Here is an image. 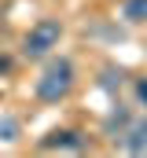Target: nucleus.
I'll return each mask as SVG.
<instances>
[{
	"instance_id": "nucleus-1",
	"label": "nucleus",
	"mask_w": 147,
	"mask_h": 158,
	"mask_svg": "<svg viewBox=\"0 0 147 158\" xmlns=\"http://www.w3.org/2000/svg\"><path fill=\"white\" fill-rule=\"evenodd\" d=\"M74 88V63L70 59H52L48 66H44V74L37 81V99L40 103H59V99H66Z\"/></svg>"
},
{
	"instance_id": "nucleus-2",
	"label": "nucleus",
	"mask_w": 147,
	"mask_h": 158,
	"mask_svg": "<svg viewBox=\"0 0 147 158\" xmlns=\"http://www.w3.org/2000/svg\"><path fill=\"white\" fill-rule=\"evenodd\" d=\"M59 37H63V26H59L55 19H44V22H37L33 30L26 33V44H22V52H26L30 59H37V55H48V52L59 44Z\"/></svg>"
},
{
	"instance_id": "nucleus-3",
	"label": "nucleus",
	"mask_w": 147,
	"mask_h": 158,
	"mask_svg": "<svg viewBox=\"0 0 147 158\" xmlns=\"http://www.w3.org/2000/svg\"><path fill=\"white\" fill-rule=\"evenodd\" d=\"M118 143H121L129 155H144V151H147V118L125 125V129H121V136H118Z\"/></svg>"
},
{
	"instance_id": "nucleus-4",
	"label": "nucleus",
	"mask_w": 147,
	"mask_h": 158,
	"mask_svg": "<svg viewBox=\"0 0 147 158\" xmlns=\"http://www.w3.org/2000/svg\"><path fill=\"white\" fill-rule=\"evenodd\" d=\"M40 147H44V151H52V147H70V151H81L85 143L77 140V132H48V136L40 140Z\"/></svg>"
},
{
	"instance_id": "nucleus-5",
	"label": "nucleus",
	"mask_w": 147,
	"mask_h": 158,
	"mask_svg": "<svg viewBox=\"0 0 147 158\" xmlns=\"http://www.w3.org/2000/svg\"><path fill=\"white\" fill-rule=\"evenodd\" d=\"M121 15H125L129 22H147V0H125Z\"/></svg>"
},
{
	"instance_id": "nucleus-6",
	"label": "nucleus",
	"mask_w": 147,
	"mask_h": 158,
	"mask_svg": "<svg viewBox=\"0 0 147 158\" xmlns=\"http://www.w3.org/2000/svg\"><path fill=\"white\" fill-rule=\"evenodd\" d=\"M125 125H129V110L121 107V110H114V114H110V118H107V132H110V136H114V140H118Z\"/></svg>"
},
{
	"instance_id": "nucleus-7",
	"label": "nucleus",
	"mask_w": 147,
	"mask_h": 158,
	"mask_svg": "<svg viewBox=\"0 0 147 158\" xmlns=\"http://www.w3.org/2000/svg\"><path fill=\"white\" fill-rule=\"evenodd\" d=\"M0 136H4V140H19V121H15V118H4V121H0Z\"/></svg>"
},
{
	"instance_id": "nucleus-8",
	"label": "nucleus",
	"mask_w": 147,
	"mask_h": 158,
	"mask_svg": "<svg viewBox=\"0 0 147 158\" xmlns=\"http://www.w3.org/2000/svg\"><path fill=\"white\" fill-rule=\"evenodd\" d=\"M121 85V70H103V88H118Z\"/></svg>"
},
{
	"instance_id": "nucleus-9",
	"label": "nucleus",
	"mask_w": 147,
	"mask_h": 158,
	"mask_svg": "<svg viewBox=\"0 0 147 158\" xmlns=\"http://www.w3.org/2000/svg\"><path fill=\"white\" fill-rule=\"evenodd\" d=\"M136 96H140V103H147V77L136 81Z\"/></svg>"
}]
</instances>
